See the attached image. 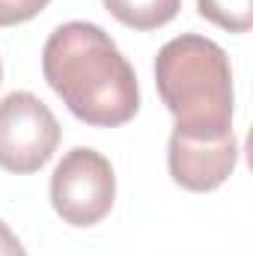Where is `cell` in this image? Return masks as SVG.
<instances>
[{"instance_id":"4","label":"cell","mask_w":253,"mask_h":256,"mask_svg":"<svg viewBox=\"0 0 253 256\" xmlns=\"http://www.w3.org/2000/svg\"><path fill=\"white\" fill-rule=\"evenodd\" d=\"M57 146L60 122L39 96L18 90L0 98V170L30 176L54 158Z\"/></svg>"},{"instance_id":"8","label":"cell","mask_w":253,"mask_h":256,"mask_svg":"<svg viewBox=\"0 0 253 256\" xmlns=\"http://www.w3.org/2000/svg\"><path fill=\"white\" fill-rule=\"evenodd\" d=\"M51 0H0V27H15L33 21L39 12L48 9Z\"/></svg>"},{"instance_id":"6","label":"cell","mask_w":253,"mask_h":256,"mask_svg":"<svg viewBox=\"0 0 253 256\" xmlns=\"http://www.w3.org/2000/svg\"><path fill=\"white\" fill-rule=\"evenodd\" d=\"M102 3L120 24L140 33L170 24L182 9V0H102Z\"/></svg>"},{"instance_id":"2","label":"cell","mask_w":253,"mask_h":256,"mask_svg":"<svg viewBox=\"0 0 253 256\" xmlns=\"http://www.w3.org/2000/svg\"><path fill=\"white\" fill-rule=\"evenodd\" d=\"M155 86L176 122L173 134L218 140L232 131V66L214 39L196 33L170 39L155 57Z\"/></svg>"},{"instance_id":"7","label":"cell","mask_w":253,"mask_h":256,"mask_svg":"<svg viewBox=\"0 0 253 256\" xmlns=\"http://www.w3.org/2000/svg\"><path fill=\"white\" fill-rule=\"evenodd\" d=\"M196 9L226 33H248L253 24V0H196Z\"/></svg>"},{"instance_id":"1","label":"cell","mask_w":253,"mask_h":256,"mask_svg":"<svg viewBox=\"0 0 253 256\" xmlns=\"http://www.w3.org/2000/svg\"><path fill=\"white\" fill-rule=\"evenodd\" d=\"M42 74L68 114L92 128H120L140 110L137 74L98 24H60L42 48Z\"/></svg>"},{"instance_id":"10","label":"cell","mask_w":253,"mask_h":256,"mask_svg":"<svg viewBox=\"0 0 253 256\" xmlns=\"http://www.w3.org/2000/svg\"><path fill=\"white\" fill-rule=\"evenodd\" d=\"M0 80H3V66H0Z\"/></svg>"},{"instance_id":"3","label":"cell","mask_w":253,"mask_h":256,"mask_svg":"<svg viewBox=\"0 0 253 256\" xmlns=\"http://www.w3.org/2000/svg\"><path fill=\"white\" fill-rule=\"evenodd\" d=\"M116 200V176L110 161L90 149L74 146L63 155L51 176V206L68 226H96L104 220Z\"/></svg>"},{"instance_id":"5","label":"cell","mask_w":253,"mask_h":256,"mask_svg":"<svg viewBox=\"0 0 253 256\" xmlns=\"http://www.w3.org/2000/svg\"><path fill=\"white\" fill-rule=\"evenodd\" d=\"M238 164V140L236 134H224L218 140H190L182 134H170L167 146V170L179 188L190 194H208L220 188Z\"/></svg>"},{"instance_id":"9","label":"cell","mask_w":253,"mask_h":256,"mask_svg":"<svg viewBox=\"0 0 253 256\" xmlns=\"http://www.w3.org/2000/svg\"><path fill=\"white\" fill-rule=\"evenodd\" d=\"M0 256H27L24 244H21V238L9 230L6 220H0Z\"/></svg>"}]
</instances>
